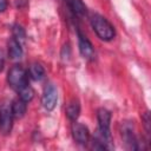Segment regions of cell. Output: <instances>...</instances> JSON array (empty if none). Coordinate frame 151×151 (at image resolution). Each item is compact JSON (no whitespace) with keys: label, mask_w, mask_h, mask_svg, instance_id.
Here are the masks:
<instances>
[{"label":"cell","mask_w":151,"mask_h":151,"mask_svg":"<svg viewBox=\"0 0 151 151\" xmlns=\"http://www.w3.org/2000/svg\"><path fill=\"white\" fill-rule=\"evenodd\" d=\"M7 47H8V55L11 59L13 60H17V59H20L22 57V47H21V44L14 39V38H11L7 42Z\"/></svg>","instance_id":"cell-8"},{"label":"cell","mask_w":151,"mask_h":151,"mask_svg":"<svg viewBox=\"0 0 151 151\" xmlns=\"http://www.w3.org/2000/svg\"><path fill=\"white\" fill-rule=\"evenodd\" d=\"M13 113L11 110V106L7 104H4L0 107V133L8 134L12 131L13 127Z\"/></svg>","instance_id":"cell-4"},{"label":"cell","mask_w":151,"mask_h":151,"mask_svg":"<svg viewBox=\"0 0 151 151\" xmlns=\"http://www.w3.org/2000/svg\"><path fill=\"white\" fill-rule=\"evenodd\" d=\"M122 133H123V137H124L125 143L129 145L130 149H133V150L138 149V146H137L138 142L136 139V136L133 133L132 126L130 124H124V127H123V132Z\"/></svg>","instance_id":"cell-9"},{"label":"cell","mask_w":151,"mask_h":151,"mask_svg":"<svg viewBox=\"0 0 151 151\" xmlns=\"http://www.w3.org/2000/svg\"><path fill=\"white\" fill-rule=\"evenodd\" d=\"M11 110H12L14 118H22L27 110V103L24 101L22 99L18 98V99L13 100V103L11 105Z\"/></svg>","instance_id":"cell-10"},{"label":"cell","mask_w":151,"mask_h":151,"mask_svg":"<svg viewBox=\"0 0 151 151\" xmlns=\"http://www.w3.org/2000/svg\"><path fill=\"white\" fill-rule=\"evenodd\" d=\"M66 116L70 120H73L76 122V119L79 117V113H80V104L77 99H72L67 106H66Z\"/></svg>","instance_id":"cell-12"},{"label":"cell","mask_w":151,"mask_h":151,"mask_svg":"<svg viewBox=\"0 0 151 151\" xmlns=\"http://www.w3.org/2000/svg\"><path fill=\"white\" fill-rule=\"evenodd\" d=\"M4 66H5V54L4 51L0 48V72L4 70Z\"/></svg>","instance_id":"cell-17"},{"label":"cell","mask_w":151,"mask_h":151,"mask_svg":"<svg viewBox=\"0 0 151 151\" xmlns=\"http://www.w3.org/2000/svg\"><path fill=\"white\" fill-rule=\"evenodd\" d=\"M67 5L76 17L83 18L86 15L87 9H86V6L84 5V2L81 0H67Z\"/></svg>","instance_id":"cell-11"},{"label":"cell","mask_w":151,"mask_h":151,"mask_svg":"<svg viewBox=\"0 0 151 151\" xmlns=\"http://www.w3.org/2000/svg\"><path fill=\"white\" fill-rule=\"evenodd\" d=\"M57 100H58V91L53 84H48L42 93V98H41L42 106L47 111H52L57 105Z\"/></svg>","instance_id":"cell-5"},{"label":"cell","mask_w":151,"mask_h":151,"mask_svg":"<svg viewBox=\"0 0 151 151\" xmlns=\"http://www.w3.org/2000/svg\"><path fill=\"white\" fill-rule=\"evenodd\" d=\"M78 40H79V51L83 58L85 59H93L94 55V48L91 41L80 32L78 33Z\"/></svg>","instance_id":"cell-7"},{"label":"cell","mask_w":151,"mask_h":151,"mask_svg":"<svg viewBox=\"0 0 151 151\" xmlns=\"http://www.w3.org/2000/svg\"><path fill=\"white\" fill-rule=\"evenodd\" d=\"M72 134H73L74 140L81 145H85L90 139V133H88L87 127L77 122L72 124Z\"/></svg>","instance_id":"cell-6"},{"label":"cell","mask_w":151,"mask_h":151,"mask_svg":"<svg viewBox=\"0 0 151 151\" xmlns=\"http://www.w3.org/2000/svg\"><path fill=\"white\" fill-rule=\"evenodd\" d=\"M143 122H144V126L146 130V133L150 134V114L149 112H145L143 116Z\"/></svg>","instance_id":"cell-16"},{"label":"cell","mask_w":151,"mask_h":151,"mask_svg":"<svg viewBox=\"0 0 151 151\" xmlns=\"http://www.w3.org/2000/svg\"><path fill=\"white\" fill-rule=\"evenodd\" d=\"M91 26L96 34L104 41H110L114 38V28L110 24V21L100 14H92L91 15Z\"/></svg>","instance_id":"cell-1"},{"label":"cell","mask_w":151,"mask_h":151,"mask_svg":"<svg viewBox=\"0 0 151 151\" xmlns=\"http://www.w3.org/2000/svg\"><path fill=\"white\" fill-rule=\"evenodd\" d=\"M12 32H13V38L17 39L20 44H22V42L25 41V39H26V33H25V29H24L20 25H14Z\"/></svg>","instance_id":"cell-14"},{"label":"cell","mask_w":151,"mask_h":151,"mask_svg":"<svg viewBox=\"0 0 151 151\" xmlns=\"http://www.w3.org/2000/svg\"><path fill=\"white\" fill-rule=\"evenodd\" d=\"M29 76L33 80L39 81L45 77V70L40 64H32L29 67Z\"/></svg>","instance_id":"cell-13"},{"label":"cell","mask_w":151,"mask_h":151,"mask_svg":"<svg viewBox=\"0 0 151 151\" xmlns=\"http://www.w3.org/2000/svg\"><path fill=\"white\" fill-rule=\"evenodd\" d=\"M7 83L14 91H21L28 85L27 72L20 65H14L7 73Z\"/></svg>","instance_id":"cell-2"},{"label":"cell","mask_w":151,"mask_h":151,"mask_svg":"<svg viewBox=\"0 0 151 151\" xmlns=\"http://www.w3.org/2000/svg\"><path fill=\"white\" fill-rule=\"evenodd\" d=\"M7 8V0H0V12H4Z\"/></svg>","instance_id":"cell-18"},{"label":"cell","mask_w":151,"mask_h":151,"mask_svg":"<svg viewBox=\"0 0 151 151\" xmlns=\"http://www.w3.org/2000/svg\"><path fill=\"white\" fill-rule=\"evenodd\" d=\"M18 93H19V98H20V99H22V100H24V101H26V103L31 101V100L33 99V96H34L33 90H32L28 85H27L26 87H24L21 91H19Z\"/></svg>","instance_id":"cell-15"},{"label":"cell","mask_w":151,"mask_h":151,"mask_svg":"<svg viewBox=\"0 0 151 151\" xmlns=\"http://www.w3.org/2000/svg\"><path fill=\"white\" fill-rule=\"evenodd\" d=\"M97 119H98V127H99V134L103 137L105 140L110 142L111 138V131H110V125H111V113L109 110L101 107L97 111Z\"/></svg>","instance_id":"cell-3"}]
</instances>
